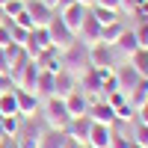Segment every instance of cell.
<instances>
[{
	"label": "cell",
	"instance_id": "1",
	"mask_svg": "<svg viewBox=\"0 0 148 148\" xmlns=\"http://www.w3.org/2000/svg\"><path fill=\"white\" fill-rule=\"evenodd\" d=\"M42 119H45V125L51 127V130H65L68 121H71L68 110H65V101H62V98H56V95L45 98V104H42Z\"/></svg>",
	"mask_w": 148,
	"mask_h": 148
},
{
	"label": "cell",
	"instance_id": "2",
	"mask_svg": "<svg viewBox=\"0 0 148 148\" xmlns=\"http://www.w3.org/2000/svg\"><path fill=\"white\" fill-rule=\"evenodd\" d=\"M59 56H62V68H65V71H71L74 77H80V74L89 68V56H86V47H83L80 42L68 45Z\"/></svg>",
	"mask_w": 148,
	"mask_h": 148
},
{
	"label": "cell",
	"instance_id": "3",
	"mask_svg": "<svg viewBox=\"0 0 148 148\" xmlns=\"http://www.w3.org/2000/svg\"><path fill=\"white\" fill-rule=\"evenodd\" d=\"M47 33H51V42H53V47L59 53L65 51L68 45H74L77 42V36H74L65 24H62V18H59V12H53V18H51V24H47Z\"/></svg>",
	"mask_w": 148,
	"mask_h": 148
},
{
	"label": "cell",
	"instance_id": "4",
	"mask_svg": "<svg viewBox=\"0 0 148 148\" xmlns=\"http://www.w3.org/2000/svg\"><path fill=\"white\" fill-rule=\"evenodd\" d=\"M21 47L27 51V56H30V59H36L39 53H45L47 47H53V42H51V33H47V27H33V30H30V36H27V42H24Z\"/></svg>",
	"mask_w": 148,
	"mask_h": 148
},
{
	"label": "cell",
	"instance_id": "5",
	"mask_svg": "<svg viewBox=\"0 0 148 148\" xmlns=\"http://www.w3.org/2000/svg\"><path fill=\"white\" fill-rule=\"evenodd\" d=\"M86 56H89V68H101V65H113V68H116V62L121 59V56L116 53V47H110V45H104V42L86 47Z\"/></svg>",
	"mask_w": 148,
	"mask_h": 148
},
{
	"label": "cell",
	"instance_id": "6",
	"mask_svg": "<svg viewBox=\"0 0 148 148\" xmlns=\"http://www.w3.org/2000/svg\"><path fill=\"white\" fill-rule=\"evenodd\" d=\"M42 127L39 125H36V121H21V127H18V133H15V139H12V142H15L18 148H39V142H42Z\"/></svg>",
	"mask_w": 148,
	"mask_h": 148
},
{
	"label": "cell",
	"instance_id": "7",
	"mask_svg": "<svg viewBox=\"0 0 148 148\" xmlns=\"http://www.w3.org/2000/svg\"><path fill=\"white\" fill-rule=\"evenodd\" d=\"M56 12H59V18H62V24H65V27H68V30H71L74 36H77V30L83 27L86 15H89V9H86V6H80L77 0H74L71 6H62V9H56Z\"/></svg>",
	"mask_w": 148,
	"mask_h": 148
},
{
	"label": "cell",
	"instance_id": "8",
	"mask_svg": "<svg viewBox=\"0 0 148 148\" xmlns=\"http://www.w3.org/2000/svg\"><path fill=\"white\" fill-rule=\"evenodd\" d=\"M39 71H42V68L30 59V62L24 65V68H18L15 74H12V80H15V89H21V92H36V80H39Z\"/></svg>",
	"mask_w": 148,
	"mask_h": 148
},
{
	"label": "cell",
	"instance_id": "9",
	"mask_svg": "<svg viewBox=\"0 0 148 148\" xmlns=\"http://www.w3.org/2000/svg\"><path fill=\"white\" fill-rule=\"evenodd\" d=\"M86 116H89V119L95 121V125H110V127L116 125V110L110 107V104L104 101V98H92L89 113H86Z\"/></svg>",
	"mask_w": 148,
	"mask_h": 148
},
{
	"label": "cell",
	"instance_id": "10",
	"mask_svg": "<svg viewBox=\"0 0 148 148\" xmlns=\"http://www.w3.org/2000/svg\"><path fill=\"white\" fill-rule=\"evenodd\" d=\"M139 80H142V77H139V71L133 68L127 59H125L121 65H116V83H119V89L125 92V95H130V89H133Z\"/></svg>",
	"mask_w": 148,
	"mask_h": 148
},
{
	"label": "cell",
	"instance_id": "11",
	"mask_svg": "<svg viewBox=\"0 0 148 148\" xmlns=\"http://www.w3.org/2000/svg\"><path fill=\"white\" fill-rule=\"evenodd\" d=\"M113 133H116V130L110 127V125H95V121H92L89 136H86V145H89V148H110Z\"/></svg>",
	"mask_w": 148,
	"mask_h": 148
},
{
	"label": "cell",
	"instance_id": "12",
	"mask_svg": "<svg viewBox=\"0 0 148 148\" xmlns=\"http://www.w3.org/2000/svg\"><path fill=\"white\" fill-rule=\"evenodd\" d=\"M77 42H80L83 47H92V45H98V42H101V24H98L92 15H86L83 27L77 30Z\"/></svg>",
	"mask_w": 148,
	"mask_h": 148
},
{
	"label": "cell",
	"instance_id": "13",
	"mask_svg": "<svg viewBox=\"0 0 148 148\" xmlns=\"http://www.w3.org/2000/svg\"><path fill=\"white\" fill-rule=\"evenodd\" d=\"M24 9L30 12V18L36 21V27H47L51 18H53V12H56V9H51V6H45L42 0H24Z\"/></svg>",
	"mask_w": 148,
	"mask_h": 148
},
{
	"label": "cell",
	"instance_id": "14",
	"mask_svg": "<svg viewBox=\"0 0 148 148\" xmlns=\"http://www.w3.org/2000/svg\"><path fill=\"white\" fill-rule=\"evenodd\" d=\"M89 127H92V119H89V116L71 119L68 127H65V136H68L74 145H80V142H86V136H89Z\"/></svg>",
	"mask_w": 148,
	"mask_h": 148
},
{
	"label": "cell",
	"instance_id": "15",
	"mask_svg": "<svg viewBox=\"0 0 148 148\" xmlns=\"http://www.w3.org/2000/svg\"><path fill=\"white\" fill-rule=\"evenodd\" d=\"M39 110H42V98H39V95L18 89V116H21V119H33Z\"/></svg>",
	"mask_w": 148,
	"mask_h": 148
},
{
	"label": "cell",
	"instance_id": "16",
	"mask_svg": "<svg viewBox=\"0 0 148 148\" xmlns=\"http://www.w3.org/2000/svg\"><path fill=\"white\" fill-rule=\"evenodd\" d=\"M77 92H83L86 98H98L101 95V80H98V74H95V68H86L80 77H77Z\"/></svg>",
	"mask_w": 148,
	"mask_h": 148
},
{
	"label": "cell",
	"instance_id": "17",
	"mask_svg": "<svg viewBox=\"0 0 148 148\" xmlns=\"http://www.w3.org/2000/svg\"><path fill=\"white\" fill-rule=\"evenodd\" d=\"M71 92H77V77H74L71 71H56V77H53V95L56 98H68Z\"/></svg>",
	"mask_w": 148,
	"mask_h": 148
},
{
	"label": "cell",
	"instance_id": "18",
	"mask_svg": "<svg viewBox=\"0 0 148 148\" xmlns=\"http://www.w3.org/2000/svg\"><path fill=\"white\" fill-rule=\"evenodd\" d=\"M113 47H116V53H119L121 59H130L133 53L139 51V42H136V33H133V30H127V27H125V33L119 36V42H116Z\"/></svg>",
	"mask_w": 148,
	"mask_h": 148
},
{
	"label": "cell",
	"instance_id": "19",
	"mask_svg": "<svg viewBox=\"0 0 148 148\" xmlns=\"http://www.w3.org/2000/svg\"><path fill=\"white\" fill-rule=\"evenodd\" d=\"M62 101H65V110H68V116H71V119L86 116V113H89V104H92L83 92H71L68 98H62Z\"/></svg>",
	"mask_w": 148,
	"mask_h": 148
},
{
	"label": "cell",
	"instance_id": "20",
	"mask_svg": "<svg viewBox=\"0 0 148 148\" xmlns=\"http://www.w3.org/2000/svg\"><path fill=\"white\" fill-rule=\"evenodd\" d=\"M36 65H39L42 71H51V74H56V71H62V56H59V51L56 47H47L45 53H39L33 59Z\"/></svg>",
	"mask_w": 148,
	"mask_h": 148
},
{
	"label": "cell",
	"instance_id": "21",
	"mask_svg": "<svg viewBox=\"0 0 148 148\" xmlns=\"http://www.w3.org/2000/svg\"><path fill=\"white\" fill-rule=\"evenodd\" d=\"M3 51H6V59H9V74H15L18 68H24V65L30 62V56H27V51H24L21 45H15V42H12L9 47H3Z\"/></svg>",
	"mask_w": 148,
	"mask_h": 148
},
{
	"label": "cell",
	"instance_id": "22",
	"mask_svg": "<svg viewBox=\"0 0 148 148\" xmlns=\"http://www.w3.org/2000/svg\"><path fill=\"white\" fill-rule=\"evenodd\" d=\"M68 136H65V130H51L47 127L45 133H42V142H39V148H68Z\"/></svg>",
	"mask_w": 148,
	"mask_h": 148
},
{
	"label": "cell",
	"instance_id": "23",
	"mask_svg": "<svg viewBox=\"0 0 148 148\" xmlns=\"http://www.w3.org/2000/svg\"><path fill=\"white\" fill-rule=\"evenodd\" d=\"M127 101L133 104V110H139V107H145V104H148V80H145V77H142V80H139V83L130 89Z\"/></svg>",
	"mask_w": 148,
	"mask_h": 148
},
{
	"label": "cell",
	"instance_id": "24",
	"mask_svg": "<svg viewBox=\"0 0 148 148\" xmlns=\"http://www.w3.org/2000/svg\"><path fill=\"white\" fill-rule=\"evenodd\" d=\"M0 116H18V89L0 95Z\"/></svg>",
	"mask_w": 148,
	"mask_h": 148
},
{
	"label": "cell",
	"instance_id": "25",
	"mask_svg": "<svg viewBox=\"0 0 148 148\" xmlns=\"http://www.w3.org/2000/svg\"><path fill=\"white\" fill-rule=\"evenodd\" d=\"M53 77L56 74H51V71H39V80H36V95L39 98H51L53 95Z\"/></svg>",
	"mask_w": 148,
	"mask_h": 148
},
{
	"label": "cell",
	"instance_id": "26",
	"mask_svg": "<svg viewBox=\"0 0 148 148\" xmlns=\"http://www.w3.org/2000/svg\"><path fill=\"white\" fill-rule=\"evenodd\" d=\"M121 33H125V24H121V21H113V24H107V27H101V42L113 47V45L119 42Z\"/></svg>",
	"mask_w": 148,
	"mask_h": 148
},
{
	"label": "cell",
	"instance_id": "27",
	"mask_svg": "<svg viewBox=\"0 0 148 148\" xmlns=\"http://www.w3.org/2000/svg\"><path fill=\"white\" fill-rule=\"evenodd\" d=\"M89 15L101 24V27H107V24H113V21H119V12L116 9H107V6H92L89 9Z\"/></svg>",
	"mask_w": 148,
	"mask_h": 148
},
{
	"label": "cell",
	"instance_id": "28",
	"mask_svg": "<svg viewBox=\"0 0 148 148\" xmlns=\"http://www.w3.org/2000/svg\"><path fill=\"white\" fill-rule=\"evenodd\" d=\"M127 62H130L133 68L139 71V77H145V80H148V47H139V51L133 53V56L127 59Z\"/></svg>",
	"mask_w": 148,
	"mask_h": 148
},
{
	"label": "cell",
	"instance_id": "29",
	"mask_svg": "<svg viewBox=\"0 0 148 148\" xmlns=\"http://www.w3.org/2000/svg\"><path fill=\"white\" fill-rule=\"evenodd\" d=\"M18 127H21V116H3V133H6V139H15Z\"/></svg>",
	"mask_w": 148,
	"mask_h": 148
},
{
	"label": "cell",
	"instance_id": "30",
	"mask_svg": "<svg viewBox=\"0 0 148 148\" xmlns=\"http://www.w3.org/2000/svg\"><path fill=\"white\" fill-rule=\"evenodd\" d=\"M130 119H136V110H133V104H130V101L119 104V107H116V121H130Z\"/></svg>",
	"mask_w": 148,
	"mask_h": 148
},
{
	"label": "cell",
	"instance_id": "31",
	"mask_svg": "<svg viewBox=\"0 0 148 148\" xmlns=\"http://www.w3.org/2000/svg\"><path fill=\"white\" fill-rule=\"evenodd\" d=\"M12 24H18V27H24V30H33V27H36V21L30 18V12H27V9H21L18 15L12 18Z\"/></svg>",
	"mask_w": 148,
	"mask_h": 148
},
{
	"label": "cell",
	"instance_id": "32",
	"mask_svg": "<svg viewBox=\"0 0 148 148\" xmlns=\"http://www.w3.org/2000/svg\"><path fill=\"white\" fill-rule=\"evenodd\" d=\"M101 98H104V101H107L110 107H113V110H116L119 104H125V101H127V95L121 92V89H116V92H107V95H101Z\"/></svg>",
	"mask_w": 148,
	"mask_h": 148
},
{
	"label": "cell",
	"instance_id": "33",
	"mask_svg": "<svg viewBox=\"0 0 148 148\" xmlns=\"http://www.w3.org/2000/svg\"><path fill=\"white\" fill-rule=\"evenodd\" d=\"M130 139L136 145H142V148H148V125H136V130H133Z\"/></svg>",
	"mask_w": 148,
	"mask_h": 148
},
{
	"label": "cell",
	"instance_id": "34",
	"mask_svg": "<svg viewBox=\"0 0 148 148\" xmlns=\"http://www.w3.org/2000/svg\"><path fill=\"white\" fill-rule=\"evenodd\" d=\"M9 45H12V18L0 24V47H9Z\"/></svg>",
	"mask_w": 148,
	"mask_h": 148
},
{
	"label": "cell",
	"instance_id": "35",
	"mask_svg": "<svg viewBox=\"0 0 148 148\" xmlns=\"http://www.w3.org/2000/svg\"><path fill=\"white\" fill-rule=\"evenodd\" d=\"M21 9H24V0H6V3H3V12H6V18H15Z\"/></svg>",
	"mask_w": 148,
	"mask_h": 148
},
{
	"label": "cell",
	"instance_id": "36",
	"mask_svg": "<svg viewBox=\"0 0 148 148\" xmlns=\"http://www.w3.org/2000/svg\"><path fill=\"white\" fill-rule=\"evenodd\" d=\"M133 33H136V42H139V47H148V21H142V24H139V27L133 30Z\"/></svg>",
	"mask_w": 148,
	"mask_h": 148
},
{
	"label": "cell",
	"instance_id": "37",
	"mask_svg": "<svg viewBox=\"0 0 148 148\" xmlns=\"http://www.w3.org/2000/svg\"><path fill=\"white\" fill-rule=\"evenodd\" d=\"M27 36H30V30H24V27H18V24H12V42H15V45H24V42H27Z\"/></svg>",
	"mask_w": 148,
	"mask_h": 148
},
{
	"label": "cell",
	"instance_id": "38",
	"mask_svg": "<svg viewBox=\"0 0 148 148\" xmlns=\"http://www.w3.org/2000/svg\"><path fill=\"white\" fill-rule=\"evenodd\" d=\"M130 136H125V133H113V142H110V148H130Z\"/></svg>",
	"mask_w": 148,
	"mask_h": 148
},
{
	"label": "cell",
	"instance_id": "39",
	"mask_svg": "<svg viewBox=\"0 0 148 148\" xmlns=\"http://www.w3.org/2000/svg\"><path fill=\"white\" fill-rule=\"evenodd\" d=\"M95 6H107V9L121 12V0H95Z\"/></svg>",
	"mask_w": 148,
	"mask_h": 148
},
{
	"label": "cell",
	"instance_id": "40",
	"mask_svg": "<svg viewBox=\"0 0 148 148\" xmlns=\"http://www.w3.org/2000/svg\"><path fill=\"white\" fill-rule=\"evenodd\" d=\"M133 15H136L139 21H148V0H142V3L136 6V12H133Z\"/></svg>",
	"mask_w": 148,
	"mask_h": 148
},
{
	"label": "cell",
	"instance_id": "41",
	"mask_svg": "<svg viewBox=\"0 0 148 148\" xmlns=\"http://www.w3.org/2000/svg\"><path fill=\"white\" fill-rule=\"evenodd\" d=\"M0 74H9V59H6V51L0 47ZM12 77V74H9Z\"/></svg>",
	"mask_w": 148,
	"mask_h": 148
},
{
	"label": "cell",
	"instance_id": "42",
	"mask_svg": "<svg viewBox=\"0 0 148 148\" xmlns=\"http://www.w3.org/2000/svg\"><path fill=\"white\" fill-rule=\"evenodd\" d=\"M139 3H142V0H121V9H125V12H136Z\"/></svg>",
	"mask_w": 148,
	"mask_h": 148
},
{
	"label": "cell",
	"instance_id": "43",
	"mask_svg": "<svg viewBox=\"0 0 148 148\" xmlns=\"http://www.w3.org/2000/svg\"><path fill=\"white\" fill-rule=\"evenodd\" d=\"M77 3H80V6H86V9H92V6H95V0H77Z\"/></svg>",
	"mask_w": 148,
	"mask_h": 148
},
{
	"label": "cell",
	"instance_id": "44",
	"mask_svg": "<svg viewBox=\"0 0 148 148\" xmlns=\"http://www.w3.org/2000/svg\"><path fill=\"white\" fill-rule=\"evenodd\" d=\"M0 142H6V133H3V116H0Z\"/></svg>",
	"mask_w": 148,
	"mask_h": 148
},
{
	"label": "cell",
	"instance_id": "45",
	"mask_svg": "<svg viewBox=\"0 0 148 148\" xmlns=\"http://www.w3.org/2000/svg\"><path fill=\"white\" fill-rule=\"evenodd\" d=\"M74 3V0H59V3H56V9H62V6H71Z\"/></svg>",
	"mask_w": 148,
	"mask_h": 148
},
{
	"label": "cell",
	"instance_id": "46",
	"mask_svg": "<svg viewBox=\"0 0 148 148\" xmlns=\"http://www.w3.org/2000/svg\"><path fill=\"white\" fill-rule=\"evenodd\" d=\"M42 3H45V6H51V9H56V3H59V0H42Z\"/></svg>",
	"mask_w": 148,
	"mask_h": 148
},
{
	"label": "cell",
	"instance_id": "47",
	"mask_svg": "<svg viewBox=\"0 0 148 148\" xmlns=\"http://www.w3.org/2000/svg\"><path fill=\"white\" fill-rule=\"evenodd\" d=\"M74 148H89V145H86V142H80V145H74Z\"/></svg>",
	"mask_w": 148,
	"mask_h": 148
},
{
	"label": "cell",
	"instance_id": "48",
	"mask_svg": "<svg viewBox=\"0 0 148 148\" xmlns=\"http://www.w3.org/2000/svg\"><path fill=\"white\" fill-rule=\"evenodd\" d=\"M130 148H142V145H136V142H130Z\"/></svg>",
	"mask_w": 148,
	"mask_h": 148
},
{
	"label": "cell",
	"instance_id": "49",
	"mask_svg": "<svg viewBox=\"0 0 148 148\" xmlns=\"http://www.w3.org/2000/svg\"><path fill=\"white\" fill-rule=\"evenodd\" d=\"M9 148H18V145H15V142H12V145H9Z\"/></svg>",
	"mask_w": 148,
	"mask_h": 148
},
{
	"label": "cell",
	"instance_id": "50",
	"mask_svg": "<svg viewBox=\"0 0 148 148\" xmlns=\"http://www.w3.org/2000/svg\"><path fill=\"white\" fill-rule=\"evenodd\" d=\"M3 3H6V0H0V6H3Z\"/></svg>",
	"mask_w": 148,
	"mask_h": 148
},
{
	"label": "cell",
	"instance_id": "51",
	"mask_svg": "<svg viewBox=\"0 0 148 148\" xmlns=\"http://www.w3.org/2000/svg\"><path fill=\"white\" fill-rule=\"evenodd\" d=\"M0 95H3V92H0Z\"/></svg>",
	"mask_w": 148,
	"mask_h": 148
}]
</instances>
